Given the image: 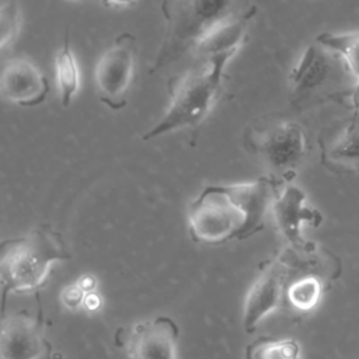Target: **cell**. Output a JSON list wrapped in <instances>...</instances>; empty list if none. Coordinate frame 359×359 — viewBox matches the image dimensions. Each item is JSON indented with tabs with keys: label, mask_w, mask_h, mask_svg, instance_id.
Masks as SVG:
<instances>
[{
	"label": "cell",
	"mask_w": 359,
	"mask_h": 359,
	"mask_svg": "<svg viewBox=\"0 0 359 359\" xmlns=\"http://www.w3.org/2000/svg\"><path fill=\"white\" fill-rule=\"evenodd\" d=\"M282 185L265 175L251 182L205 187L189 205L191 238L208 245L250 238L264 229L265 215Z\"/></svg>",
	"instance_id": "6da1fadb"
},
{
	"label": "cell",
	"mask_w": 359,
	"mask_h": 359,
	"mask_svg": "<svg viewBox=\"0 0 359 359\" xmlns=\"http://www.w3.org/2000/svg\"><path fill=\"white\" fill-rule=\"evenodd\" d=\"M165 34L150 73L171 66L216 29L231 24L257 7L251 0H163Z\"/></svg>",
	"instance_id": "7a4b0ae2"
},
{
	"label": "cell",
	"mask_w": 359,
	"mask_h": 359,
	"mask_svg": "<svg viewBox=\"0 0 359 359\" xmlns=\"http://www.w3.org/2000/svg\"><path fill=\"white\" fill-rule=\"evenodd\" d=\"M240 49H231L203 57L170 84V102L142 140H151L181 129H196L213 109L220 93L224 69Z\"/></svg>",
	"instance_id": "3957f363"
},
{
	"label": "cell",
	"mask_w": 359,
	"mask_h": 359,
	"mask_svg": "<svg viewBox=\"0 0 359 359\" xmlns=\"http://www.w3.org/2000/svg\"><path fill=\"white\" fill-rule=\"evenodd\" d=\"M69 258L65 240L49 224L36 226L25 236L4 240L0 247L3 311L8 293L39 289L52 265Z\"/></svg>",
	"instance_id": "277c9868"
},
{
	"label": "cell",
	"mask_w": 359,
	"mask_h": 359,
	"mask_svg": "<svg viewBox=\"0 0 359 359\" xmlns=\"http://www.w3.org/2000/svg\"><path fill=\"white\" fill-rule=\"evenodd\" d=\"M244 143L266 164L269 175L283 185L292 182L307 154L306 133L290 119L262 118L245 129Z\"/></svg>",
	"instance_id": "5b68a950"
},
{
	"label": "cell",
	"mask_w": 359,
	"mask_h": 359,
	"mask_svg": "<svg viewBox=\"0 0 359 359\" xmlns=\"http://www.w3.org/2000/svg\"><path fill=\"white\" fill-rule=\"evenodd\" d=\"M137 41L130 32L119 34L97 62L94 79L98 97L111 109L126 107V93L133 79Z\"/></svg>",
	"instance_id": "8992f818"
},
{
	"label": "cell",
	"mask_w": 359,
	"mask_h": 359,
	"mask_svg": "<svg viewBox=\"0 0 359 359\" xmlns=\"http://www.w3.org/2000/svg\"><path fill=\"white\" fill-rule=\"evenodd\" d=\"M289 269L290 266L282 252L279 257L264 262L244 300V332H254L264 317H266L275 309L283 306Z\"/></svg>",
	"instance_id": "52a82bcc"
},
{
	"label": "cell",
	"mask_w": 359,
	"mask_h": 359,
	"mask_svg": "<svg viewBox=\"0 0 359 359\" xmlns=\"http://www.w3.org/2000/svg\"><path fill=\"white\" fill-rule=\"evenodd\" d=\"M271 212L279 233L289 247L297 251H307L316 247V244L303 237L302 227L303 224L318 227L323 222V215L307 203L306 192L300 187L292 182L282 185L273 199Z\"/></svg>",
	"instance_id": "ba28073f"
},
{
	"label": "cell",
	"mask_w": 359,
	"mask_h": 359,
	"mask_svg": "<svg viewBox=\"0 0 359 359\" xmlns=\"http://www.w3.org/2000/svg\"><path fill=\"white\" fill-rule=\"evenodd\" d=\"M334 56L317 42L303 50L289 74L290 102L296 108H303L314 97L324 95V88L335 72Z\"/></svg>",
	"instance_id": "9c48e42d"
},
{
	"label": "cell",
	"mask_w": 359,
	"mask_h": 359,
	"mask_svg": "<svg viewBox=\"0 0 359 359\" xmlns=\"http://www.w3.org/2000/svg\"><path fill=\"white\" fill-rule=\"evenodd\" d=\"M180 328L168 316L139 321L126 332L123 345L129 359H180Z\"/></svg>",
	"instance_id": "30bf717a"
},
{
	"label": "cell",
	"mask_w": 359,
	"mask_h": 359,
	"mask_svg": "<svg viewBox=\"0 0 359 359\" xmlns=\"http://www.w3.org/2000/svg\"><path fill=\"white\" fill-rule=\"evenodd\" d=\"M49 349L39 317L28 311L3 316L0 359H42Z\"/></svg>",
	"instance_id": "8fae6325"
},
{
	"label": "cell",
	"mask_w": 359,
	"mask_h": 359,
	"mask_svg": "<svg viewBox=\"0 0 359 359\" xmlns=\"http://www.w3.org/2000/svg\"><path fill=\"white\" fill-rule=\"evenodd\" d=\"M320 161L334 172H359V112L324 128L318 135Z\"/></svg>",
	"instance_id": "7c38bea8"
},
{
	"label": "cell",
	"mask_w": 359,
	"mask_h": 359,
	"mask_svg": "<svg viewBox=\"0 0 359 359\" xmlns=\"http://www.w3.org/2000/svg\"><path fill=\"white\" fill-rule=\"evenodd\" d=\"M49 90L48 77L32 60L13 57L4 63L0 77L4 100L20 107H36L46 100Z\"/></svg>",
	"instance_id": "4fadbf2b"
},
{
	"label": "cell",
	"mask_w": 359,
	"mask_h": 359,
	"mask_svg": "<svg viewBox=\"0 0 359 359\" xmlns=\"http://www.w3.org/2000/svg\"><path fill=\"white\" fill-rule=\"evenodd\" d=\"M55 72H56V84L59 88L60 102L66 108L70 105V102L79 93L80 83H81L80 67L73 53L69 29H66L63 45L55 56Z\"/></svg>",
	"instance_id": "5bb4252c"
},
{
	"label": "cell",
	"mask_w": 359,
	"mask_h": 359,
	"mask_svg": "<svg viewBox=\"0 0 359 359\" xmlns=\"http://www.w3.org/2000/svg\"><path fill=\"white\" fill-rule=\"evenodd\" d=\"M321 294L323 282L318 276L313 273L299 275L287 279L283 304H287L297 311H310L320 303Z\"/></svg>",
	"instance_id": "9a60e30c"
},
{
	"label": "cell",
	"mask_w": 359,
	"mask_h": 359,
	"mask_svg": "<svg viewBox=\"0 0 359 359\" xmlns=\"http://www.w3.org/2000/svg\"><path fill=\"white\" fill-rule=\"evenodd\" d=\"M316 42L338 56L349 73L359 80V32H321Z\"/></svg>",
	"instance_id": "2e32d148"
},
{
	"label": "cell",
	"mask_w": 359,
	"mask_h": 359,
	"mask_svg": "<svg viewBox=\"0 0 359 359\" xmlns=\"http://www.w3.org/2000/svg\"><path fill=\"white\" fill-rule=\"evenodd\" d=\"M244 359H300V345L293 338L258 337L245 346Z\"/></svg>",
	"instance_id": "e0dca14e"
},
{
	"label": "cell",
	"mask_w": 359,
	"mask_h": 359,
	"mask_svg": "<svg viewBox=\"0 0 359 359\" xmlns=\"http://www.w3.org/2000/svg\"><path fill=\"white\" fill-rule=\"evenodd\" d=\"M21 21L18 0H0V46L3 49L17 36Z\"/></svg>",
	"instance_id": "ac0fdd59"
},
{
	"label": "cell",
	"mask_w": 359,
	"mask_h": 359,
	"mask_svg": "<svg viewBox=\"0 0 359 359\" xmlns=\"http://www.w3.org/2000/svg\"><path fill=\"white\" fill-rule=\"evenodd\" d=\"M330 98L346 105L352 112H359V80H356V84L348 90L332 93Z\"/></svg>",
	"instance_id": "d6986e66"
},
{
	"label": "cell",
	"mask_w": 359,
	"mask_h": 359,
	"mask_svg": "<svg viewBox=\"0 0 359 359\" xmlns=\"http://www.w3.org/2000/svg\"><path fill=\"white\" fill-rule=\"evenodd\" d=\"M86 294L81 287L77 285V283H73V285H69L66 286L63 290H62V302L66 307L69 309H77L79 306H81L84 303V299H86Z\"/></svg>",
	"instance_id": "ffe728a7"
},
{
	"label": "cell",
	"mask_w": 359,
	"mask_h": 359,
	"mask_svg": "<svg viewBox=\"0 0 359 359\" xmlns=\"http://www.w3.org/2000/svg\"><path fill=\"white\" fill-rule=\"evenodd\" d=\"M76 283L81 287V290L84 293H93L97 286V279H95V276H93L90 273H86V275L80 276Z\"/></svg>",
	"instance_id": "44dd1931"
},
{
	"label": "cell",
	"mask_w": 359,
	"mask_h": 359,
	"mask_svg": "<svg viewBox=\"0 0 359 359\" xmlns=\"http://www.w3.org/2000/svg\"><path fill=\"white\" fill-rule=\"evenodd\" d=\"M83 306L88 310V311H97L101 307V297L93 292V293H87Z\"/></svg>",
	"instance_id": "7402d4cb"
},
{
	"label": "cell",
	"mask_w": 359,
	"mask_h": 359,
	"mask_svg": "<svg viewBox=\"0 0 359 359\" xmlns=\"http://www.w3.org/2000/svg\"><path fill=\"white\" fill-rule=\"evenodd\" d=\"M108 6H118V7H126L133 4L136 0H102Z\"/></svg>",
	"instance_id": "603a6c76"
}]
</instances>
